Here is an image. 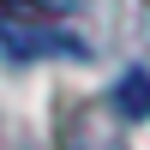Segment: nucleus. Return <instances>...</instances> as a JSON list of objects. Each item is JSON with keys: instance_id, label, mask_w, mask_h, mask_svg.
<instances>
[{"instance_id": "obj_2", "label": "nucleus", "mask_w": 150, "mask_h": 150, "mask_svg": "<svg viewBox=\"0 0 150 150\" xmlns=\"http://www.w3.org/2000/svg\"><path fill=\"white\" fill-rule=\"evenodd\" d=\"M60 144H66V150H126V144H120V126H114V108H108V102H84L78 114L66 120Z\"/></svg>"}, {"instance_id": "obj_3", "label": "nucleus", "mask_w": 150, "mask_h": 150, "mask_svg": "<svg viewBox=\"0 0 150 150\" xmlns=\"http://www.w3.org/2000/svg\"><path fill=\"white\" fill-rule=\"evenodd\" d=\"M114 102H120V114H150V78L144 72H126L120 90H114Z\"/></svg>"}, {"instance_id": "obj_1", "label": "nucleus", "mask_w": 150, "mask_h": 150, "mask_svg": "<svg viewBox=\"0 0 150 150\" xmlns=\"http://www.w3.org/2000/svg\"><path fill=\"white\" fill-rule=\"evenodd\" d=\"M0 54L6 60H84V42L36 0H0Z\"/></svg>"}]
</instances>
